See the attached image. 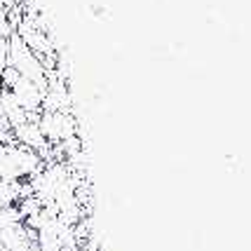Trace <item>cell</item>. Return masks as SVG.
<instances>
[{
    "label": "cell",
    "instance_id": "1",
    "mask_svg": "<svg viewBox=\"0 0 251 251\" xmlns=\"http://www.w3.org/2000/svg\"><path fill=\"white\" fill-rule=\"evenodd\" d=\"M7 66H12L22 77L35 82L43 92H47V71L17 33H12L7 38Z\"/></svg>",
    "mask_w": 251,
    "mask_h": 251
},
{
    "label": "cell",
    "instance_id": "2",
    "mask_svg": "<svg viewBox=\"0 0 251 251\" xmlns=\"http://www.w3.org/2000/svg\"><path fill=\"white\" fill-rule=\"evenodd\" d=\"M38 127L43 131L45 141L56 146L77 134V118L73 113H40Z\"/></svg>",
    "mask_w": 251,
    "mask_h": 251
},
{
    "label": "cell",
    "instance_id": "3",
    "mask_svg": "<svg viewBox=\"0 0 251 251\" xmlns=\"http://www.w3.org/2000/svg\"><path fill=\"white\" fill-rule=\"evenodd\" d=\"M14 99H17V103L22 106L26 113H43L40 106H43V89L38 87L35 82L31 80H26V77H19V82L10 89Z\"/></svg>",
    "mask_w": 251,
    "mask_h": 251
},
{
    "label": "cell",
    "instance_id": "4",
    "mask_svg": "<svg viewBox=\"0 0 251 251\" xmlns=\"http://www.w3.org/2000/svg\"><path fill=\"white\" fill-rule=\"evenodd\" d=\"M12 134H14V139H17L19 146H26V148H31V151H35V153L43 151L45 146H47L43 131H40V127H38V122H24V125H19V127H14Z\"/></svg>",
    "mask_w": 251,
    "mask_h": 251
},
{
    "label": "cell",
    "instance_id": "5",
    "mask_svg": "<svg viewBox=\"0 0 251 251\" xmlns=\"http://www.w3.org/2000/svg\"><path fill=\"white\" fill-rule=\"evenodd\" d=\"M17 223H24V216L19 214L17 204H10V207H0V230L10 228V226H17Z\"/></svg>",
    "mask_w": 251,
    "mask_h": 251
},
{
    "label": "cell",
    "instance_id": "6",
    "mask_svg": "<svg viewBox=\"0 0 251 251\" xmlns=\"http://www.w3.org/2000/svg\"><path fill=\"white\" fill-rule=\"evenodd\" d=\"M19 73L12 68V66H5L2 68V73H0V85H2V89H12L17 82H19Z\"/></svg>",
    "mask_w": 251,
    "mask_h": 251
}]
</instances>
